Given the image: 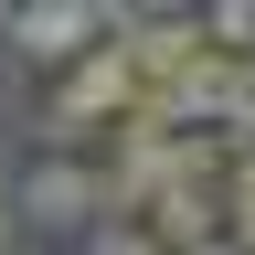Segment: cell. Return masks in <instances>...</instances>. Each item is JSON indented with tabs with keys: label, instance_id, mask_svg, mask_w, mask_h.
<instances>
[{
	"label": "cell",
	"instance_id": "obj_1",
	"mask_svg": "<svg viewBox=\"0 0 255 255\" xmlns=\"http://www.w3.org/2000/svg\"><path fill=\"white\" fill-rule=\"evenodd\" d=\"M11 213H21V234H85V223H107V202H96V170L75 149H43V159H21V181H11Z\"/></svg>",
	"mask_w": 255,
	"mask_h": 255
},
{
	"label": "cell",
	"instance_id": "obj_4",
	"mask_svg": "<svg viewBox=\"0 0 255 255\" xmlns=\"http://www.w3.org/2000/svg\"><path fill=\"white\" fill-rule=\"evenodd\" d=\"M202 43H213V53H234V64H255V11H245V0H223V11L202 21Z\"/></svg>",
	"mask_w": 255,
	"mask_h": 255
},
{
	"label": "cell",
	"instance_id": "obj_7",
	"mask_svg": "<svg viewBox=\"0 0 255 255\" xmlns=\"http://www.w3.org/2000/svg\"><path fill=\"white\" fill-rule=\"evenodd\" d=\"M191 255H245V245H234V234H213V245H191Z\"/></svg>",
	"mask_w": 255,
	"mask_h": 255
},
{
	"label": "cell",
	"instance_id": "obj_3",
	"mask_svg": "<svg viewBox=\"0 0 255 255\" xmlns=\"http://www.w3.org/2000/svg\"><path fill=\"white\" fill-rule=\"evenodd\" d=\"M138 234L159 245V255H191V245H213L223 234V181H170L159 202L138 213Z\"/></svg>",
	"mask_w": 255,
	"mask_h": 255
},
{
	"label": "cell",
	"instance_id": "obj_2",
	"mask_svg": "<svg viewBox=\"0 0 255 255\" xmlns=\"http://www.w3.org/2000/svg\"><path fill=\"white\" fill-rule=\"evenodd\" d=\"M0 32H11V53L21 64H75L96 43H117V11H96V0H32V11H0Z\"/></svg>",
	"mask_w": 255,
	"mask_h": 255
},
{
	"label": "cell",
	"instance_id": "obj_6",
	"mask_svg": "<svg viewBox=\"0 0 255 255\" xmlns=\"http://www.w3.org/2000/svg\"><path fill=\"white\" fill-rule=\"evenodd\" d=\"M0 255H21V213H11V191H0Z\"/></svg>",
	"mask_w": 255,
	"mask_h": 255
},
{
	"label": "cell",
	"instance_id": "obj_5",
	"mask_svg": "<svg viewBox=\"0 0 255 255\" xmlns=\"http://www.w3.org/2000/svg\"><path fill=\"white\" fill-rule=\"evenodd\" d=\"M85 255H159V245L138 234V223H96V234H85Z\"/></svg>",
	"mask_w": 255,
	"mask_h": 255
}]
</instances>
